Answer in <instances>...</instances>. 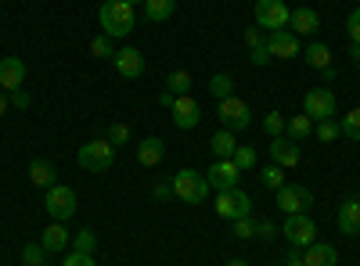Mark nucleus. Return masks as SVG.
I'll list each match as a JSON object with an SVG mask.
<instances>
[{"label": "nucleus", "mask_w": 360, "mask_h": 266, "mask_svg": "<svg viewBox=\"0 0 360 266\" xmlns=\"http://www.w3.org/2000/svg\"><path fill=\"white\" fill-rule=\"evenodd\" d=\"M217 112H220L224 130H231V133H242V130L252 123V108H249L242 98H234V94H231V98H224Z\"/></svg>", "instance_id": "nucleus-6"}, {"label": "nucleus", "mask_w": 360, "mask_h": 266, "mask_svg": "<svg viewBox=\"0 0 360 266\" xmlns=\"http://www.w3.org/2000/svg\"><path fill=\"white\" fill-rule=\"evenodd\" d=\"M234 147H238V137L231 130H220L209 137V152H213L217 159H234Z\"/></svg>", "instance_id": "nucleus-25"}, {"label": "nucleus", "mask_w": 360, "mask_h": 266, "mask_svg": "<svg viewBox=\"0 0 360 266\" xmlns=\"http://www.w3.org/2000/svg\"><path fill=\"white\" fill-rule=\"evenodd\" d=\"M72 248H76V252H90V255H94V248H98V234L90 230V227H83V230L76 234V238H72Z\"/></svg>", "instance_id": "nucleus-33"}, {"label": "nucleus", "mask_w": 360, "mask_h": 266, "mask_svg": "<svg viewBox=\"0 0 360 266\" xmlns=\"http://www.w3.org/2000/svg\"><path fill=\"white\" fill-rule=\"evenodd\" d=\"M29 180L37 187H54L58 184V166L51 159H33L29 162Z\"/></svg>", "instance_id": "nucleus-20"}, {"label": "nucleus", "mask_w": 360, "mask_h": 266, "mask_svg": "<svg viewBox=\"0 0 360 266\" xmlns=\"http://www.w3.org/2000/svg\"><path fill=\"white\" fill-rule=\"evenodd\" d=\"M285 266H307L303 252H295V248H288V252H285Z\"/></svg>", "instance_id": "nucleus-44"}, {"label": "nucleus", "mask_w": 360, "mask_h": 266, "mask_svg": "<svg viewBox=\"0 0 360 266\" xmlns=\"http://www.w3.org/2000/svg\"><path fill=\"white\" fill-rule=\"evenodd\" d=\"M303 112L310 115L314 123L332 119L335 115V94L328 91V86H314V91H307V98H303Z\"/></svg>", "instance_id": "nucleus-10"}, {"label": "nucleus", "mask_w": 360, "mask_h": 266, "mask_svg": "<svg viewBox=\"0 0 360 266\" xmlns=\"http://www.w3.org/2000/svg\"><path fill=\"white\" fill-rule=\"evenodd\" d=\"M335 79H339V72H335V65H328V69H324V83H335Z\"/></svg>", "instance_id": "nucleus-46"}, {"label": "nucleus", "mask_w": 360, "mask_h": 266, "mask_svg": "<svg viewBox=\"0 0 360 266\" xmlns=\"http://www.w3.org/2000/svg\"><path fill=\"white\" fill-rule=\"evenodd\" d=\"M256 159H259V155H256V147H252V144H238V147H234V166L242 169V173H245V169H252V166H256Z\"/></svg>", "instance_id": "nucleus-31"}, {"label": "nucleus", "mask_w": 360, "mask_h": 266, "mask_svg": "<svg viewBox=\"0 0 360 266\" xmlns=\"http://www.w3.org/2000/svg\"><path fill=\"white\" fill-rule=\"evenodd\" d=\"M238 176H242V169L234 166V159H217L213 166H209L205 180H209V187H217V191H234Z\"/></svg>", "instance_id": "nucleus-12"}, {"label": "nucleus", "mask_w": 360, "mask_h": 266, "mask_svg": "<svg viewBox=\"0 0 360 266\" xmlns=\"http://www.w3.org/2000/svg\"><path fill=\"white\" fill-rule=\"evenodd\" d=\"M44 259H47V248L37 245V241H29V245L22 248V262H25V266H47Z\"/></svg>", "instance_id": "nucleus-34"}, {"label": "nucleus", "mask_w": 360, "mask_h": 266, "mask_svg": "<svg viewBox=\"0 0 360 266\" xmlns=\"http://www.w3.org/2000/svg\"><path fill=\"white\" fill-rule=\"evenodd\" d=\"M249 213H252V201H249V194L242 187L217 194V216L220 220H245Z\"/></svg>", "instance_id": "nucleus-8"}, {"label": "nucleus", "mask_w": 360, "mask_h": 266, "mask_svg": "<svg viewBox=\"0 0 360 266\" xmlns=\"http://www.w3.org/2000/svg\"><path fill=\"white\" fill-rule=\"evenodd\" d=\"M259 184H263V187H270V191L285 187V169H281V166H274V162L263 166V169H259Z\"/></svg>", "instance_id": "nucleus-29"}, {"label": "nucleus", "mask_w": 360, "mask_h": 266, "mask_svg": "<svg viewBox=\"0 0 360 266\" xmlns=\"http://www.w3.org/2000/svg\"><path fill=\"white\" fill-rule=\"evenodd\" d=\"M8 105H11V98H8L4 91H0V115H4V112H8Z\"/></svg>", "instance_id": "nucleus-47"}, {"label": "nucleus", "mask_w": 360, "mask_h": 266, "mask_svg": "<svg viewBox=\"0 0 360 266\" xmlns=\"http://www.w3.org/2000/svg\"><path fill=\"white\" fill-rule=\"evenodd\" d=\"M76 162H79L86 173H105V169H112V162H115V144H112L108 137H94V140H86V144L79 147Z\"/></svg>", "instance_id": "nucleus-3"}, {"label": "nucleus", "mask_w": 360, "mask_h": 266, "mask_svg": "<svg viewBox=\"0 0 360 266\" xmlns=\"http://www.w3.org/2000/svg\"><path fill=\"white\" fill-rule=\"evenodd\" d=\"M98 22H101V33L112 36V40H123L134 33L137 25V11L127 4V0H105L101 11H98Z\"/></svg>", "instance_id": "nucleus-1"}, {"label": "nucleus", "mask_w": 360, "mask_h": 266, "mask_svg": "<svg viewBox=\"0 0 360 266\" xmlns=\"http://www.w3.org/2000/svg\"><path fill=\"white\" fill-rule=\"evenodd\" d=\"M40 245H44L47 252H65V248L72 245V234H69V227H65V223H51V227L44 230Z\"/></svg>", "instance_id": "nucleus-21"}, {"label": "nucleus", "mask_w": 360, "mask_h": 266, "mask_svg": "<svg viewBox=\"0 0 360 266\" xmlns=\"http://www.w3.org/2000/svg\"><path fill=\"white\" fill-rule=\"evenodd\" d=\"M266 47H270V58H281V62H288V58H295L299 51H303V44H299V36L292 33V29L270 33L266 36Z\"/></svg>", "instance_id": "nucleus-15"}, {"label": "nucleus", "mask_w": 360, "mask_h": 266, "mask_svg": "<svg viewBox=\"0 0 360 266\" xmlns=\"http://www.w3.org/2000/svg\"><path fill=\"white\" fill-rule=\"evenodd\" d=\"M252 4H256V0H252Z\"/></svg>", "instance_id": "nucleus-51"}, {"label": "nucleus", "mask_w": 360, "mask_h": 266, "mask_svg": "<svg viewBox=\"0 0 360 266\" xmlns=\"http://www.w3.org/2000/svg\"><path fill=\"white\" fill-rule=\"evenodd\" d=\"M256 25L263 29V33H281V29H288V4L285 0H256Z\"/></svg>", "instance_id": "nucleus-5"}, {"label": "nucleus", "mask_w": 360, "mask_h": 266, "mask_svg": "<svg viewBox=\"0 0 360 266\" xmlns=\"http://www.w3.org/2000/svg\"><path fill=\"white\" fill-rule=\"evenodd\" d=\"M281 234H285V241H288L292 248H307L310 241H317V223H314L307 213H299V216H288V220H285Z\"/></svg>", "instance_id": "nucleus-9"}, {"label": "nucleus", "mask_w": 360, "mask_h": 266, "mask_svg": "<svg viewBox=\"0 0 360 266\" xmlns=\"http://www.w3.org/2000/svg\"><path fill=\"white\" fill-rule=\"evenodd\" d=\"M162 155H166V144H162L159 137H144V140L137 144V162H141V166H148V169L159 166V162H162Z\"/></svg>", "instance_id": "nucleus-22"}, {"label": "nucleus", "mask_w": 360, "mask_h": 266, "mask_svg": "<svg viewBox=\"0 0 360 266\" xmlns=\"http://www.w3.org/2000/svg\"><path fill=\"white\" fill-rule=\"evenodd\" d=\"M346 36L360 47V8H353V11L346 15Z\"/></svg>", "instance_id": "nucleus-38"}, {"label": "nucleus", "mask_w": 360, "mask_h": 266, "mask_svg": "<svg viewBox=\"0 0 360 266\" xmlns=\"http://www.w3.org/2000/svg\"><path fill=\"white\" fill-rule=\"evenodd\" d=\"M176 11V0H144V15L148 22H166Z\"/></svg>", "instance_id": "nucleus-26"}, {"label": "nucleus", "mask_w": 360, "mask_h": 266, "mask_svg": "<svg viewBox=\"0 0 360 266\" xmlns=\"http://www.w3.org/2000/svg\"><path fill=\"white\" fill-rule=\"evenodd\" d=\"M209 94H213V98H231L234 94V76L231 72H217L213 79H209Z\"/></svg>", "instance_id": "nucleus-28"}, {"label": "nucleus", "mask_w": 360, "mask_h": 266, "mask_svg": "<svg viewBox=\"0 0 360 266\" xmlns=\"http://www.w3.org/2000/svg\"><path fill=\"white\" fill-rule=\"evenodd\" d=\"M108 140H112L115 147L127 144V140H130V126H127V123H112V126H108Z\"/></svg>", "instance_id": "nucleus-39"}, {"label": "nucleus", "mask_w": 360, "mask_h": 266, "mask_svg": "<svg viewBox=\"0 0 360 266\" xmlns=\"http://www.w3.org/2000/svg\"><path fill=\"white\" fill-rule=\"evenodd\" d=\"M169 115H173V126H176V130H195V126L202 123V112H198V105H195L191 94L176 98L173 108H169Z\"/></svg>", "instance_id": "nucleus-14"}, {"label": "nucleus", "mask_w": 360, "mask_h": 266, "mask_svg": "<svg viewBox=\"0 0 360 266\" xmlns=\"http://www.w3.org/2000/svg\"><path fill=\"white\" fill-rule=\"evenodd\" d=\"M65 266H98V262H94V255H90V252H76V248H72V252L65 255Z\"/></svg>", "instance_id": "nucleus-40"}, {"label": "nucleus", "mask_w": 360, "mask_h": 266, "mask_svg": "<svg viewBox=\"0 0 360 266\" xmlns=\"http://www.w3.org/2000/svg\"><path fill=\"white\" fill-rule=\"evenodd\" d=\"M353 62L360 65V47H353Z\"/></svg>", "instance_id": "nucleus-49"}, {"label": "nucleus", "mask_w": 360, "mask_h": 266, "mask_svg": "<svg viewBox=\"0 0 360 266\" xmlns=\"http://www.w3.org/2000/svg\"><path fill=\"white\" fill-rule=\"evenodd\" d=\"M112 65H115V72L123 76V79H141V76H144V69H148L144 54H141L137 47H115Z\"/></svg>", "instance_id": "nucleus-11"}, {"label": "nucleus", "mask_w": 360, "mask_h": 266, "mask_svg": "<svg viewBox=\"0 0 360 266\" xmlns=\"http://www.w3.org/2000/svg\"><path fill=\"white\" fill-rule=\"evenodd\" d=\"M303 259H307V266H335L339 262V248L328 245V241H310L303 248Z\"/></svg>", "instance_id": "nucleus-18"}, {"label": "nucleus", "mask_w": 360, "mask_h": 266, "mask_svg": "<svg viewBox=\"0 0 360 266\" xmlns=\"http://www.w3.org/2000/svg\"><path fill=\"white\" fill-rule=\"evenodd\" d=\"M152 198H155V201H169V198H173V187H169V184H155V187H152Z\"/></svg>", "instance_id": "nucleus-43"}, {"label": "nucleus", "mask_w": 360, "mask_h": 266, "mask_svg": "<svg viewBox=\"0 0 360 266\" xmlns=\"http://www.w3.org/2000/svg\"><path fill=\"white\" fill-rule=\"evenodd\" d=\"M270 162L281 166V169L299 166V162H303V152H299V140H292V137H274V140H270Z\"/></svg>", "instance_id": "nucleus-13"}, {"label": "nucleus", "mask_w": 360, "mask_h": 266, "mask_svg": "<svg viewBox=\"0 0 360 266\" xmlns=\"http://www.w3.org/2000/svg\"><path fill=\"white\" fill-rule=\"evenodd\" d=\"M127 4H130V8H137V4H144V0H127Z\"/></svg>", "instance_id": "nucleus-50"}, {"label": "nucleus", "mask_w": 360, "mask_h": 266, "mask_svg": "<svg viewBox=\"0 0 360 266\" xmlns=\"http://www.w3.org/2000/svg\"><path fill=\"white\" fill-rule=\"evenodd\" d=\"M339 230L346 238H356L360 234V198H346L339 205Z\"/></svg>", "instance_id": "nucleus-19"}, {"label": "nucleus", "mask_w": 360, "mask_h": 266, "mask_svg": "<svg viewBox=\"0 0 360 266\" xmlns=\"http://www.w3.org/2000/svg\"><path fill=\"white\" fill-rule=\"evenodd\" d=\"M288 29L295 36H314L317 29H321V15L314 8H295L292 18H288Z\"/></svg>", "instance_id": "nucleus-17"}, {"label": "nucleus", "mask_w": 360, "mask_h": 266, "mask_svg": "<svg viewBox=\"0 0 360 266\" xmlns=\"http://www.w3.org/2000/svg\"><path fill=\"white\" fill-rule=\"evenodd\" d=\"M310 205H314V191H310V187H299V184L278 187V209H281L285 216L310 213Z\"/></svg>", "instance_id": "nucleus-7"}, {"label": "nucleus", "mask_w": 360, "mask_h": 266, "mask_svg": "<svg viewBox=\"0 0 360 266\" xmlns=\"http://www.w3.org/2000/svg\"><path fill=\"white\" fill-rule=\"evenodd\" d=\"M314 137H317L321 144H332L335 137H342V130H339V123H335V119H321V123L314 126Z\"/></svg>", "instance_id": "nucleus-32"}, {"label": "nucleus", "mask_w": 360, "mask_h": 266, "mask_svg": "<svg viewBox=\"0 0 360 266\" xmlns=\"http://www.w3.org/2000/svg\"><path fill=\"white\" fill-rule=\"evenodd\" d=\"M22 83H25V62L22 58H4L0 62V91L15 94V91H22Z\"/></svg>", "instance_id": "nucleus-16"}, {"label": "nucleus", "mask_w": 360, "mask_h": 266, "mask_svg": "<svg viewBox=\"0 0 360 266\" xmlns=\"http://www.w3.org/2000/svg\"><path fill=\"white\" fill-rule=\"evenodd\" d=\"M303 58H307V65L310 69H328V65H332V47H328V44H321V40H314V44H307L303 47Z\"/></svg>", "instance_id": "nucleus-24"}, {"label": "nucleus", "mask_w": 360, "mask_h": 266, "mask_svg": "<svg viewBox=\"0 0 360 266\" xmlns=\"http://www.w3.org/2000/svg\"><path fill=\"white\" fill-rule=\"evenodd\" d=\"M339 130H342V137H349V140H356V144H360V108H349V112L342 115Z\"/></svg>", "instance_id": "nucleus-30"}, {"label": "nucleus", "mask_w": 360, "mask_h": 266, "mask_svg": "<svg viewBox=\"0 0 360 266\" xmlns=\"http://www.w3.org/2000/svg\"><path fill=\"white\" fill-rule=\"evenodd\" d=\"M169 187H173V198H180L184 205H202L209 198V180L198 169H180L169 180Z\"/></svg>", "instance_id": "nucleus-2"}, {"label": "nucleus", "mask_w": 360, "mask_h": 266, "mask_svg": "<svg viewBox=\"0 0 360 266\" xmlns=\"http://www.w3.org/2000/svg\"><path fill=\"white\" fill-rule=\"evenodd\" d=\"M29 105H33V98H29L25 91H15V94H11V108H18V112H25Z\"/></svg>", "instance_id": "nucleus-42"}, {"label": "nucleus", "mask_w": 360, "mask_h": 266, "mask_svg": "<svg viewBox=\"0 0 360 266\" xmlns=\"http://www.w3.org/2000/svg\"><path fill=\"white\" fill-rule=\"evenodd\" d=\"M173 101H176V98H173L169 91H162V94H159V105H162V108H173Z\"/></svg>", "instance_id": "nucleus-45"}, {"label": "nucleus", "mask_w": 360, "mask_h": 266, "mask_svg": "<svg viewBox=\"0 0 360 266\" xmlns=\"http://www.w3.org/2000/svg\"><path fill=\"white\" fill-rule=\"evenodd\" d=\"M90 54H94V58H112L115 54V47H112V36H94V40H90Z\"/></svg>", "instance_id": "nucleus-37"}, {"label": "nucleus", "mask_w": 360, "mask_h": 266, "mask_svg": "<svg viewBox=\"0 0 360 266\" xmlns=\"http://www.w3.org/2000/svg\"><path fill=\"white\" fill-rule=\"evenodd\" d=\"M231 234L238 241H249V238H256V220H231Z\"/></svg>", "instance_id": "nucleus-35"}, {"label": "nucleus", "mask_w": 360, "mask_h": 266, "mask_svg": "<svg viewBox=\"0 0 360 266\" xmlns=\"http://www.w3.org/2000/svg\"><path fill=\"white\" fill-rule=\"evenodd\" d=\"M44 209H47V216H51L54 223L72 220V216H76V191H72L69 184H54V187H47V194H44Z\"/></svg>", "instance_id": "nucleus-4"}, {"label": "nucleus", "mask_w": 360, "mask_h": 266, "mask_svg": "<svg viewBox=\"0 0 360 266\" xmlns=\"http://www.w3.org/2000/svg\"><path fill=\"white\" fill-rule=\"evenodd\" d=\"M191 72H184V69H176V72H169L166 76V91L173 94V98H184V94H191Z\"/></svg>", "instance_id": "nucleus-27"}, {"label": "nucleus", "mask_w": 360, "mask_h": 266, "mask_svg": "<svg viewBox=\"0 0 360 266\" xmlns=\"http://www.w3.org/2000/svg\"><path fill=\"white\" fill-rule=\"evenodd\" d=\"M263 130H266L270 137H285V115H281V112H266V115H263Z\"/></svg>", "instance_id": "nucleus-36"}, {"label": "nucleus", "mask_w": 360, "mask_h": 266, "mask_svg": "<svg viewBox=\"0 0 360 266\" xmlns=\"http://www.w3.org/2000/svg\"><path fill=\"white\" fill-rule=\"evenodd\" d=\"M285 137H292V140H307V137H314V119H310L307 112L288 115V119H285Z\"/></svg>", "instance_id": "nucleus-23"}, {"label": "nucleus", "mask_w": 360, "mask_h": 266, "mask_svg": "<svg viewBox=\"0 0 360 266\" xmlns=\"http://www.w3.org/2000/svg\"><path fill=\"white\" fill-rule=\"evenodd\" d=\"M224 266H249V262H245V259H227Z\"/></svg>", "instance_id": "nucleus-48"}, {"label": "nucleus", "mask_w": 360, "mask_h": 266, "mask_svg": "<svg viewBox=\"0 0 360 266\" xmlns=\"http://www.w3.org/2000/svg\"><path fill=\"white\" fill-rule=\"evenodd\" d=\"M256 238L274 241V238H278V227H274V223H266V220H256Z\"/></svg>", "instance_id": "nucleus-41"}]
</instances>
